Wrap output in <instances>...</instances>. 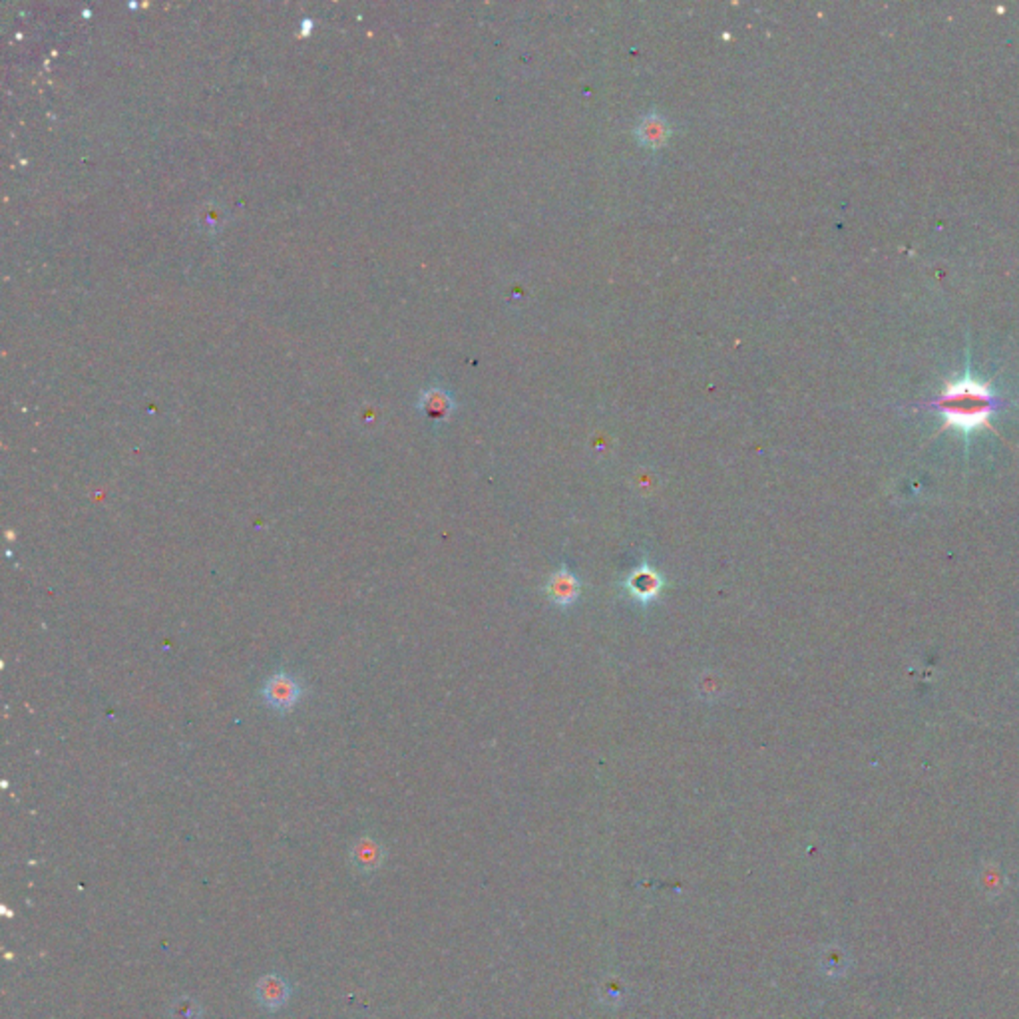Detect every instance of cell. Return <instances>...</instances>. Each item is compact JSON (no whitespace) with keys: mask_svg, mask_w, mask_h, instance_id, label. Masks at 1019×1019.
Segmentation results:
<instances>
[{"mask_svg":"<svg viewBox=\"0 0 1019 1019\" xmlns=\"http://www.w3.org/2000/svg\"><path fill=\"white\" fill-rule=\"evenodd\" d=\"M932 407L944 417V428H958L963 435L980 428L991 430V414L997 402L991 386L972 375L944 384Z\"/></svg>","mask_w":1019,"mask_h":1019,"instance_id":"1","label":"cell"},{"mask_svg":"<svg viewBox=\"0 0 1019 1019\" xmlns=\"http://www.w3.org/2000/svg\"><path fill=\"white\" fill-rule=\"evenodd\" d=\"M301 697V687L295 678L287 673H277L272 679H267L263 687V699L272 709L275 711H289L297 705Z\"/></svg>","mask_w":1019,"mask_h":1019,"instance_id":"2","label":"cell"},{"mask_svg":"<svg viewBox=\"0 0 1019 1019\" xmlns=\"http://www.w3.org/2000/svg\"><path fill=\"white\" fill-rule=\"evenodd\" d=\"M663 585V575L649 564H642L635 570H631L626 580V588L631 598L642 603H649L660 598Z\"/></svg>","mask_w":1019,"mask_h":1019,"instance_id":"3","label":"cell"},{"mask_svg":"<svg viewBox=\"0 0 1019 1019\" xmlns=\"http://www.w3.org/2000/svg\"><path fill=\"white\" fill-rule=\"evenodd\" d=\"M580 580L575 578V575L567 570V567H560V570H556L552 574V578L548 582V595L549 600L557 606L567 608L572 606V603L578 601L580 598Z\"/></svg>","mask_w":1019,"mask_h":1019,"instance_id":"4","label":"cell"},{"mask_svg":"<svg viewBox=\"0 0 1019 1019\" xmlns=\"http://www.w3.org/2000/svg\"><path fill=\"white\" fill-rule=\"evenodd\" d=\"M635 132H637L639 142H642L645 148H652V150L665 146L667 140H669V136H671L669 124H667V120L663 118L661 114H655V112L643 116L642 122L637 124Z\"/></svg>","mask_w":1019,"mask_h":1019,"instance_id":"5","label":"cell"},{"mask_svg":"<svg viewBox=\"0 0 1019 1019\" xmlns=\"http://www.w3.org/2000/svg\"><path fill=\"white\" fill-rule=\"evenodd\" d=\"M420 410L427 414L430 420L442 422L446 420L454 410V401L446 391L442 389H428L420 396Z\"/></svg>","mask_w":1019,"mask_h":1019,"instance_id":"6","label":"cell"},{"mask_svg":"<svg viewBox=\"0 0 1019 1019\" xmlns=\"http://www.w3.org/2000/svg\"><path fill=\"white\" fill-rule=\"evenodd\" d=\"M257 997L263 1007L279 1009L287 1004V999H289V986H287L281 978L265 976L257 984Z\"/></svg>","mask_w":1019,"mask_h":1019,"instance_id":"7","label":"cell"},{"mask_svg":"<svg viewBox=\"0 0 1019 1019\" xmlns=\"http://www.w3.org/2000/svg\"><path fill=\"white\" fill-rule=\"evenodd\" d=\"M353 862L363 872L375 870L383 862V851L371 838H360L353 849Z\"/></svg>","mask_w":1019,"mask_h":1019,"instance_id":"8","label":"cell"},{"mask_svg":"<svg viewBox=\"0 0 1019 1019\" xmlns=\"http://www.w3.org/2000/svg\"><path fill=\"white\" fill-rule=\"evenodd\" d=\"M174 1015L176 1019H197L200 1009H197L192 999H179L174 1006Z\"/></svg>","mask_w":1019,"mask_h":1019,"instance_id":"9","label":"cell"}]
</instances>
